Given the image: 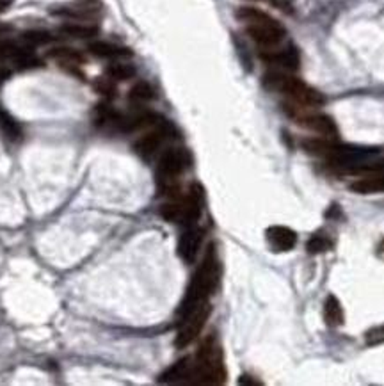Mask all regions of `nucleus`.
<instances>
[{
  "instance_id": "nucleus-1",
  "label": "nucleus",
  "mask_w": 384,
  "mask_h": 386,
  "mask_svg": "<svg viewBox=\"0 0 384 386\" xmlns=\"http://www.w3.org/2000/svg\"><path fill=\"white\" fill-rule=\"evenodd\" d=\"M220 278V264L217 253L213 247H210L208 253L203 258L201 265L198 267V271L192 276L191 283L187 286V292H185L183 299H181L180 308H178V315L180 318L183 315H187L188 311L194 310L199 304L206 303L208 297L212 296L213 290L217 289V283Z\"/></svg>"
},
{
  "instance_id": "nucleus-2",
  "label": "nucleus",
  "mask_w": 384,
  "mask_h": 386,
  "mask_svg": "<svg viewBox=\"0 0 384 386\" xmlns=\"http://www.w3.org/2000/svg\"><path fill=\"white\" fill-rule=\"evenodd\" d=\"M263 86L270 91L284 95L292 104L301 105V107H320L324 105L326 98L320 91L315 87L308 86L304 80L297 79L292 73L284 72V70H272L263 75Z\"/></svg>"
},
{
  "instance_id": "nucleus-3",
  "label": "nucleus",
  "mask_w": 384,
  "mask_h": 386,
  "mask_svg": "<svg viewBox=\"0 0 384 386\" xmlns=\"http://www.w3.org/2000/svg\"><path fill=\"white\" fill-rule=\"evenodd\" d=\"M237 18L245 26L249 38L263 50L277 48L287 38V31L276 18L256 8H240Z\"/></svg>"
},
{
  "instance_id": "nucleus-4",
  "label": "nucleus",
  "mask_w": 384,
  "mask_h": 386,
  "mask_svg": "<svg viewBox=\"0 0 384 386\" xmlns=\"http://www.w3.org/2000/svg\"><path fill=\"white\" fill-rule=\"evenodd\" d=\"M192 382H198V385H223V382H226L223 349H220L215 336H208L199 345L194 358Z\"/></svg>"
},
{
  "instance_id": "nucleus-5",
  "label": "nucleus",
  "mask_w": 384,
  "mask_h": 386,
  "mask_svg": "<svg viewBox=\"0 0 384 386\" xmlns=\"http://www.w3.org/2000/svg\"><path fill=\"white\" fill-rule=\"evenodd\" d=\"M191 166V154L185 148H167L156 162V189L159 194L178 198V178Z\"/></svg>"
},
{
  "instance_id": "nucleus-6",
  "label": "nucleus",
  "mask_w": 384,
  "mask_h": 386,
  "mask_svg": "<svg viewBox=\"0 0 384 386\" xmlns=\"http://www.w3.org/2000/svg\"><path fill=\"white\" fill-rule=\"evenodd\" d=\"M176 130L166 119H160L156 125L149 127L148 132L142 134L134 144V151L142 159V161H151L156 157V154L160 151V148L164 146L167 139L174 137Z\"/></svg>"
},
{
  "instance_id": "nucleus-7",
  "label": "nucleus",
  "mask_w": 384,
  "mask_h": 386,
  "mask_svg": "<svg viewBox=\"0 0 384 386\" xmlns=\"http://www.w3.org/2000/svg\"><path fill=\"white\" fill-rule=\"evenodd\" d=\"M308 107H301V105H284V111L288 112L292 119L297 125L304 127V129L311 130V132L320 134V136L327 137V139H336L338 129L334 125L333 119L329 116L322 114V112H308Z\"/></svg>"
},
{
  "instance_id": "nucleus-8",
  "label": "nucleus",
  "mask_w": 384,
  "mask_h": 386,
  "mask_svg": "<svg viewBox=\"0 0 384 386\" xmlns=\"http://www.w3.org/2000/svg\"><path fill=\"white\" fill-rule=\"evenodd\" d=\"M210 313H212V306H210V303L206 301V303L199 304L194 310L188 311L187 315H183L180 321L176 338H174V345H176L178 349H185L187 345H191L199 336L201 329L205 328Z\"/></svg>"
},
{
  "instance_id": "nucleus-9",
  "label": "nucleus",
  "mask_w": 384,
  "mask_h": 386,
  "mask_svg": "<svg viewBox=\"0 0 384 386\" xmlns=\"http://www.w3.org/2000/svg\"><path fill=\"white\" fill-rule=\"evenodd\" d=\"M203 240V230L198 225L185 226L183 233L178 239V257L185 262V264H194L198 258L199 247H201Z\"/></svg>"
},
{
  "instance_id": "nucleus-10",
  "label": "nucleus",
  "mask_w": 384,
  "mask_h": 386,
  "mask_svg": "<svg viewBox=\"0 0 384 386\" xmlns=\"http://www.w3.org/2000/svg\"><path fill=\"white\" fill-rule=\"evenodd\" d=\"M262 59L265 63H269V65H274L277 66V68L284 70V72H297L299 66H301V55H299L297 48H295L294 45L263 50Z\"/></svg>"
},
{
  "instance_id": "nucleus-11",
  "label": "nucleus",
  "mask_w": 384,
  "mask_h": 386,
  "mask_svg": "<svg viewBox=\"0 0 384 386\" xmlns=\"http://www.w3.org/2000/svg\"><path fill=\"white\" fill-rule=\"evenodd\" d=\"M203 201H205V194H203V187L199 183H192L188 193L181 198V225H196L203 212Z\"/></svg>"
},
{
  "instance_id": "nucleus-12",
  "label": "nucleus",
  "mask_w": 384,
  "mask_h": 386,
  "mask_svg": "<svg viewBox=\"0 0 384 386\" xmlns=\"http://www.w3.org/2000/svg\"><path fill=\"white\" fill-rule=\"evenodd\" d=\"M265 235L270 247L274 251H279V253L292 251L297 244V233L288 226H270V228H267Z\"/></svg>"
},
{
  "instance_id": "nucleus-13",
  "label": "nucleus",
  "mask_w": 384,
  "mask_h": 386,
  "mask_svg": "<svg viewBox=\"0 0 384 386\" xmlns=\"http://www.w3.org/2000/svg\"><path fill=\"white\" fill-rule=\"evenodd\" d=\"M48 58L53 61L59 63V66H63L64 70L71 73H77L78 68L85 63L84 54H80L78 50L71 47H55L48 52Z\"/></svg>"
},
{
  "instance_id": "nucleus-14",
  "label": "nucleus",
  "mask_w": 384,
  "mask_h": 386,
  "mask_svg": "<svg viewBox=\"0 0 384 386\" xmlns=\"http://www.w3.org/2000/svg\"><path fill=\"white\" fill-rule=\"evenodd\" d=\"M192 374H194V363L191 358H183V360L176 361L173 367L167 368L162 375H160V382H167V385H178V382H192Z\"/></svg>"
},
{
  "instance_id": "nucleus-15",
  "label": "nucleus",
  "mask_w": 384,
  "mask_h": 386,
  "mask_svg": "<svg viewBox=\"0 0 384 386\" xmlns=\"http://www.w3.org/2000/svg\"><path fill=\"white\" fill-rule=\"evenodd\" d=\"M87 50L92 55L100 59H109V61H116V59H124L130 58L132 50L127 47H121V45L109 43V41H92L89 43Z\"/></svg>"
},
{
  "instance_id": "nucleus-16",
  "label": "nucleus",
  "mask_w": 384,
  "mask_h": 386,
  "mask_svg": "<svg viewBox=\"0 0 384 386\" xmlns=\"http://www.w3.org/2000/svg\"><path fill=\"white\" fill-rule=\"evenodd\" d=\"M351 191L358 194H379L384 193V171L366 173L365 176L351 183Z\"/></svg>"
},
{
  "instance_id": "nucleus-17",
  "label": "nucleus",
  "mask_w": 384,
  "mask_h": 386,
  "mask_svg": "<svg viewBox=\"0 0 384 386\" xmlns=\"http://www.w3.org/2000/svg\"><path fill=\"white\" fill-rule=\"evenodd\" d=\"M324 321L331 328H338L345 322L343 308H341V303L336 296H329L324 303Z\"/></svg>"
},
{
  "instance_id": "nucleus-18",
  "label": "nucleus",
  "mask_w": 384,
  "mask_h": 386,
  "mask_svg": "<svg viewBox=\"0 0 384 386\" xmlns=\"http://www.w3.org/2000/svg\"><path fill=\"white\" fill-rule=\"evenodd\" d=\"M20 40H21V43H23V47L38 48V47H45V45L52 43L53 36L48 33V31L31 29V31H25V33L21 34Z\"/></svg>"
},
{
  "instance_id": "nucleus-19",
  "label": "nucleus",
  "mask_w": 384,
  "mask_h": 386,
  "mask_svg": "<svg viewBox=\"0 0 384 386\" xmlns=\"http://www.w3.org/2000/svg\"><path fill=\"white\" fill-rule=\"evenodd\" d=\"M60 33L64 36L75 38V40H91L98 34V27L85 26V23H66V26L60 27Z\"/></svg>"
},
{
  "instance_id": "nucleus-20",
  "label": "nucleus",
  "mask_w": 384,
  "mask_h": 386,
  "mask_svg": "<svg viewBox=\"0 0 384 386\" xmlns=\"http://www.w3.org/2000/svg\"><path fill=\"white\" fill-rule=\"evenodd\" d=\"M0 132L9 141H18L21 137V127L7 111L0 109Z\"/></svg>"
},
{
  "instance_id": "nucleus-21",
  "label": "nucleus",
  "mask_w": 384,
  "mask_h": 386,
  "mask_svg": "<svg viewBox=\"0 0 384 386\" xmlns=\"http://www.w3.org/2000/svg\"><path fill=\"white\" fill-rule=\"evenodd\" d=\"M153 98H155V91H153V87L149 86L148 82H144V80H142V82H137L135 86H132V90L128 91V100L135 105L148 104Z\"/></svg>"
},
{
  "instance_id": "nucleus-22",
  "label": "nucleus",
  "mask_w": 384,
  "mask_h": 386,
  "mask_svg": "<svg viewBox=\"0 0 384 386\" xmlns=\"http://www.w3.org/2000/svg\"><path fill=\"white\" fill-rule=\"evenodd\" d=\"M105 73H107V77H110L112 80H130L132 77L135 75V68L130 65V63L116 59V61H112L109 66H107Z\"/></svg>"
},
{
  "instance_id": "nucleus-23",
  "label": "nucleus",
  "mask_w": 384,
  "mask_h": 386,
  "mask_svg": "<svg viewBox=\"0 0 384 386\" xmlns=\"http://www.w3.org/2000/svg\"><path fill=\"white\" fill-rule=\"evenodd\" d=\"M27 47L23 45L13 43V41H0V61H16Z\"/></svg>"
},
{
  "instance_id": "nucleus-24",
  "label": "nucleus",
  "mask_w": 384,
  "mask_h": 386,
  "mask_svg": "<svg viewBox=\"0 0 384 386\" xmlns=\"http://www.w3.org/2000/svg\"><path fill=\"white\" fill-rule=\"evenodd\" d=\"M331 247V240L327 239L326 235L322 233H316V235L309 237L308 244H306V250H308L309 254H319V253H326L327 250Z\"/></svg>"
},
{
  "instance_id": "nucleus-25",
  "label": "nucleus",
  "mask_w": 384,
  "mask_h": 386,
  "mask_svg": "<svg viewBox=\"0 0 384 386\" xmlns=\"http://www.w3.org/2000/svg\"><path fill=\"white\" fill-rule=\"evenodd\" d=\"M95 91L105 98H114L117 93L116 84H114V80L110 79V77H100V79H96L95 80Z\"/></svg>"
},
{
  "instance_id": "nucleus-26",
  "label": "nucleus",
  "mask_w": 384,
  "mask_h": 386,
  "mask_svg": "<svg viewBox=\"0 0 384 386\" xmlns=\"http://www.w3.org/2000/svg\"><path fill=\"white\" fill-rule=\"evenodd\" d=\"M365 338H366V343H368V345H377V343H383L384 342V324L370 329V331L366 333Z\"/></svg>"
},
{
  "instance_id": "nucleus-27",
  "label": "nucleus",
  "mask_w": 384,
  "mask_h": 386,
  "mask_svg": "<svg viewBox=\"0 0 384 386\" xmlns=\"http://www.w3.org/2000/svg\"><path fill=\"white\" fill-rule=\"evenodd\" d=\"M269 2H270V6L279 9V11L284 13V15H292L295 9L294 0H269Z\"/></svg>"
},
{
  "instance_id": "nucleus-28",
  "label": "nucleus",
  "mask_w": 384,
  "mask_h": 386,
  "mask_svg": "<svg viewBox=\"0 0 384 386\" xmlns=\"http://www.w3.org/2000/svg\"><path fill=\"white\" fill-rule=\"evenodd\" d=\"M238 382H240V385H260V381H255V379H249V375H242V377L238 379Z\"/></svg>"
},
{
  "instance_id": "nucleus-29",
  "label": "nucleus",
  "mask_w": 384,
  "mask_h": 386,
  "mask_svg": "<svg viewBox=\"0 0 384 386\" xmlns=\"http://www.w3.org/2000/svg\"><path fill=\"white\" fill-rule=\"evenodd\" d=\"M13 2H14V0H0V13L7 11V9L13 6Z\"/></svg>"
},
{
  "instance_id": "nucleus-30",
  "label": "nucleus",
  "mask_w": 384,
  "mask_h": 386,
  "mask_svg": "<svg viewBox=\"0 0 384 386\" xmlns=\"http://www.w3.org/2000/svg\"><path fill=\"white\" fill-rule=\"evenodd\" d=\"M7 77H9V72H7V70H0V84H2Z\"/></svg>"
},
{
  "instance_id": "nucleus-31",
  "label": "nucleus",
  "mask_w": 384,
  "mask_h": 386,
  "mask_svg": "<svg viewBox=\"0 0 384 386\" xmlns=\"http://www.w3.org/2000/svg\"><path fill=\"white\" fill-rule=\"evenodd\" d=\"M377 251H379V254H380V257H384V240H383V242L379 244V247H377Z\"/></svg>"
}]
</instances>
